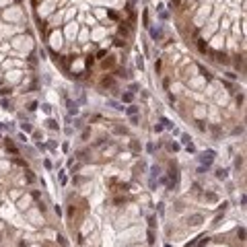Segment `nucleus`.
Wrapping results in <instances>:
<instances>
[{
    "mask_svg": "<svg viewBox=\"0 0 247 247\" xmlns=\"http://www.w3.org/2000/svg\"><path fill=\"white\" fill-rule=\"evenodd\" d=\"M214 157H216V153H214V151H210V148H208V151H204V153L200 155V163H202V167H206V169H208V167L212 165Z\"/></svg>",
    "mask_w": 247,
    "mask_h": 247,
    "instance_id": "1",
    "label": "nucleus"
},
{
    "mask_svg": "<svg viewBox=\"0 0 247 247\" xmlns=\"http://www.w3.org/2000/svg\"><path fill=\"white\" fill-rule=\"evenodd\" d=\"M66 107H68V113H70V116H76V113H78V103L72 101V99H66Z\"/></svg>",
    "mask_w": 247,
    "mask_h": 247,
    "instance_id": "2",
    "label": "nucleus"
},
{
    "mask_svg": "<svg viewBox=\"0 0 247 247\" xmlns=\"http://www.w3.org/2000/svg\"><path fill=\"white\" fill-rule=\"evenodd\" d=\"M4 144H6V148H8V151H11L13 155H19V148L15 146V142H13L11 138H6V140H4Z\"/></svg>",
    "mask_w": 247,
    "mask_h": 247,
    "instance_id": "3",
    "label": "nucleus"
},
{
    "mask_svg": "<svg viewBox=\"0 0 247 247\" xmlns=\"http://www.w3.org/2000/svg\"><path fill=\"white\" fill-rule=\"evenodd\" d=\"M151 37L155 41H161L163 39V29H151Z\"/></svg>",
    "mask_w": 247,
    "mask_h": 247,
    "instance_id": "4",
    "label": "nucleus"
},
{
    "mask_svg": "<svg viewBox=\"0 0 247 247\" xmlns=\"http://www.w3.org/2000/svg\"><path fill=\"white\" fill-rule=\"evenodd\" d=\"M124 109H126V113H128V116H136V113H138V105H128V107H124Z\"/></svg>",
    "mask_w": 247,
    "mask_h": 247,
    "instance_id": "5",
    "label": "nucleus"
},
{
    "mask_svg": "<svg viewBox=\"0 0 247 247\" xmlns=\"http://www.w3.org/2000/svg\"><path fill=\"white\" fill-rule=\"evenodd\" d=\"M107 105H109V107H113V109H118V111H122V109H124V103H118V101H113V99H109V101H107Z\"/></svg>",
    "mask_w": 247,
    "mask_h": 247,
    "instance_id": "6",
    "label": "nucleus"
},
{
    "mask_svg": "<svg viewBox=\"0 0 247 247\" xmlns=\"http://www.w3.org/2000/svg\"><path fill=\"white\" fill-rule=\"evenodd\" d=\"M216 179H227V175H229V171L227 169H216Z\"/></svg>",
    "mask_w": 247,
    "mask_h": 247,
    "instance_id": "7",
    "label": "nucleus"
},
{
    "mask_svg": "<svg viewBox=\"0 0 247 247\" xmlns=\"http://www.w3.org/2000/svg\"><path fill=\"white\" fill-rule=\"evenodd\" d=\"M132 99H134V93H124L122 95V103H132Z\"/></svg>",
    "mask_w": 247,
    "mask_h": 247,
    "instance_id": "8",
    "label": "nucleus"
},
{
    "mask_svg": "<svg viewBox=\"0 0 247 247\" xmlns=\"http://www.w3.org/2000/svg\"><path fill=\"white\" fill-rule=\"evenodd\" d=\"M103 66L105 68H113V66H116V60H113V58H105L103 60Z\"/></svg>",
    "mask_w": 247,
    "mask_h": 247,
    "instance_id": "9",
    "label": "nucleus"
},
{
    "mask_svg": "<svg viewBox=\"0 0 247 247\" xmlns=\"http://www.w3.org/2000/svg\"><path fill=\"white\" fill-rule=\"evenodd\" d=\"M113 83H116V81H113L111 76H105L103 81H101V85H103V87H113Z\"/></svg>",
    "mask_w": 247,
    "mask_h": 247,
    "instance_id": "10",
    "label": "nucleus"
},
{
    "mask_svg": "<svg viewBox=\"0 0 247 247\" xmlns=\"http://www.w3.org/2000/svg\"><path fill=\"white\" fill-rule=\"evenodd\" d=\"M200 223H202V216H200V214L190 216V225H200Z\"/></svg>",
    "mask_w": 247,
    "mask_h": 247,
    "instance_id": "11",
    "label": "nucleus"
},
{
    "mask_svg": "<svg viewBox=\"0 0 247 247\" xmlns=\"http://www.w3.org/2000/svg\"><path fill=\"white\" fill-rule=\"evenodd\" d=\"M151 175H153V177L161 175V167H159V165H153V167H151Z\"/></svg>",
    "mask_w": 247,
    "mask_h": 247,
    "instance_id": "12",
    "label": "nucleus"
},
{
    "mask_svg": "<svg viewBox=\"0 0 247 247\" xmlns=\"http://www.w3.org/2000/svg\"><path fill=\"white\" fill-rule=\"evenodd\" d=\"M46 124H48V128H50V130H58V122H56V120H48Z\"/></svg>",
    "mask_w": 247,
    "mask_h": 247,
    "instance_id": "13",
    "label": "nucleus"
},
{
    "mask_svg": "<svg viewBox=\"0 0 247 247\" xmlns=\"http://www.w3.org/2000/svg\"><path fill=\"white\" fill-rule=\"evenodd\" d=\"M206 48H208L206 41H204V39H198V50H200V52H206Z\"/></svg>",
    "mask_w": 247,
    "mask_h": 247,
    "instance_id": "14",
    "label": "nucleus"
},
{
    "mask_svg": "<svg viewBox=\"0 0 247 247\" xmlns=\"http://www.w3.org/2000/svg\"><path fill=\"white\" fill-rule=\"evenodd\" d=\"M161 126H163V128H173V124L167 120V118H161Z\"/></svg>",
    "mask_w": 247,
    "mask_h": 247,
    "instance_id": "15",
    "label": "nucleus"
},
{
    "mask_svg": "<svg viewBox=\"0 0 247 247\" xmlns=\"http://www.w3.org/2000/svg\"><path fill=\"white\" fill-rule=\"evenodd\" d=\"M142 23H144L142 27H148V11H144V13H142Z\"/></svg>",
    "mask_w": 247,
    "mask_h": 247,
    "instance_id": "16",
    "label": "nucleus"
},
{
    "mask_svg": "<svg viewBox=\"0 0 247 247\" xmlns=\"http://www.w3.org/2000/svg\"><path fill=\"white\" fill-rule=\"evenodd\" d=\"M11 87H4V89H0V97H4V95H11Z\"/></svg>",
    "mask_w": 247,
    "mask_h": 247,
    "instance_id": "17",
    "label": "nucleus"
},
{
    "mask_svg": "<svg viewBox=\"0 0 247 247\" xmlns=\"http://www.w3.org/2000/svg\"><path fill=\"white\" fill-rule=\"evenodd\" d=\"M206 200L208 202H216L218 198H216V194H206Z\"/></svg>",
    "mask_w": 247,
    "mask_h": 247,
    "instance_id": "18",
    "label": "nucleus"
},
{
    "mask_svg": "<svg viewBox=\"0 0 247 247\" xmlns=\"http://www.w3.org/2000/svg\"><path fill=\"white\" fill-rule=\"evenodd\" d=\"M21 130H23V132H33L31 124H23V126H21Z\"/></svg>",
    "mask_w": 247,
    "mask_h": 247,
    "instance_id": "19",
    "label": "nucleus"
},
{
    "mask_svg": "<svg viewBox=\"0 0 247 247\" xmlns=\"http://www.w3.org/2000/svg\"><path fill=\"white\" fill-rule=\"evenodd\" d=\"M241 165H243V159H241V157H237V159H235V167H237V169H239Z\"/></svg>",
    "mask_w": 247,
    "mask_h": 247,
    "instance_id": "20",
    "label": "nucleus"
},
{
    "mask_svg": "<svg viewBox=\"0 0 247 247\" xmlns=\"http://www.w3.org/2000/svg\"><path fill=\"white\" fill-rule=\"evenodd\" d=\"M136 66L142 70V68H144V60H142V58H138V60H136Z\"/></svg>",
    "mask_w": 247,
    "mask_h": 247,
    "instance_id": "21",
    "label": "nucleus"
},
{
    "mask_svg": "<svg viewBox=\"0 0 247 247\" xmlns=\"http://www.w3.org/2000/svg\"><path fill=\"white\" fill-rule=\"evenodd\" d=\"M138 89H140V87H138L136 83H132V85H130V93H136Z\"/></svg>",
    "mask_w": 247,
    "mask_h": 247,
    "instance_id": "22",
    "label": "nucleus"
},
{
    "mask_svg": "<svg viewBox=\"0 0 247 247\" xmlns=\"http://www.w3.org/2000/svg\"><path fill=\"white\" fill-rule=\"evenodd\" d=\"M148 243H155V233H153V229L148 231Z\"/></svg>",
    "mask_w": 247,
    "mask_h": 247,
    "instance_id": "23",
    "label": "nucleus"
},
{
    "mask_svg": "<svg viewBox=\"0 0 247 247\" xmlns=\"http://www.w3.org/2000/svg\"><path fill=\"white\" fill-rule=\"evenodd\" d=\"M167 148H169V151H173V153H175V151H179V144H173V142H171L169 146H167Z\"/></svg>",
    "mask_w": 247,
    "mask_h": 247,
    "instance_id": "24",
    "label": "nucleus"
},
{
    "mask_svg": "<svg viewBox=\"0 0 247 247\" xmlns=\"http://www.w3.org/2000/svg\"><path fill=\"white\" fill-rule=\"evenodd\" d=\"M181 142H183V144H190V136L183 134V136H181Z\"/></svg>",
    "mask_w": 247,
    "mask_h": 247,
    "instance_id": "25",
    "label": "nucleus"
},
{
    "mask_svg": "<svg viewBox=\"0 0 247 247\" xmlns=\"http://www.w3.org/2000/svg\"><path fill=\"white\" fill-rule=\"evenodd\" d=\"M2 107H4V109H13V107H11V103H8L6 99H2Z\"/></svg>",
    "mask_w": 247,
    "mask_h": 247,
    "instance_id": "26",
    "label": "nucleus"
},
{
    "mask_svg": "<svg viewBox=\"0 0 247 247\" xmlns=\"http://www.w3.org/2000/svg\"><path fill=\"white\" fill-rule=\"evenodd\" d=\"M35 109H37V103H35V101L29 103V111H35Z\"/></svg>",
    "mask_w": 247,
    "mask_h": 247,
    "instance_id": "27",
    "label": "nucleus"
},
{
    "mask_svg": "<svg viewBox=\"0 0 247 247\" xmlns=\"http://www.w3.org/2000/svg\"><path fill=\"white\" fill-rule=\"evenodd\" d=\"M43 111H46V113H52V105L46 103V105H43Z\"/></svg>",
    "mask_w": 247,
    "mask_h": 247,
    "instance_id": "28",
    "label": "nucleus"
},
{
    "mask_svg": "<svg viewBox=\"0 0 247 247\" xmlns=\"http://www.w3.org/2000/svg\"><path fill=\"white\" fill-rule=\"evenodd\" d=\"M58 243H60V245H66V239H64L62 235H58Z\"/></svg>",
    "mask_w": 247,
    "mask_h": 247,
    "instance_id": "29",
    "label": "nucleus"
},
{
    "mask_svg": "<svg viewBox=\"0 0 247 247\" xmlns=\"http://www.w3.org/2000/svg\"><path fill=\"white\" fill-rule=\"evenodd\" d=\"M113 41H116V46H118V48H122V46H124V43H126V41H122L120 37H118V39H113Z\"/></svg>",
    "mask_w": 247,
    "mask_h": 247,
    "instance_id": "30",
    "label": "nucleus"
},
{
    "mask_svg": "<svg viewBox=\"0 0 247 247\" xmlns=\"http://www.w3.org/2000/svg\"><path fill=\"white\" fill-rule=\"evenodd\" d=\"M130 122H132V124L136 126V124H138V116H130Z\"/></svg>",
    "mask_w": 247,
    "mask_h": 247,
    "instance_id": "31",
    "label": "nucleus"
},
{
    "mask_svg": "<svg viewBox=\"0 0 247 247\" xmlns=\"http://www.w3.org/2000/svg\"><path fill=\"white\" fill-rule=\"evenodd\" d=\"M146 151L148 153H155V144H146Z\"/></svg>",
    "mask_w": 247,
    "mask_h": 247,
    "instance_id": "32",
    "label": "nucleus"
},
{
    "mask_svg": "<svg viewBox=\"0 0 247 247\" xmlns=\"http://www.w3.org/2000/svg\"><path fill=\"white\" fill-rule=\"evenodd\" d=\"M179 4H181V0H171V8L173 6H179Z\"/></svg>",
    "mask_w": 247,
    "mask_h": 247,
    "instance_id": "33",
    "label": "nucleus"
},
{
    "mask_svg": "<svg viewBox=\"0 0 247 247\" xmlns=\"http://www.w3.org/2000/svg\"><path fill=\"white\" fill-rule=\"evenodd\" d=\"M107 15H109V17H111V19H118V13H116V11H109V13H107Z\"/></svg>",
    "mask_w": 247,
    "mask_h": 247,
    "instance_id": "34",
    "label": "nucleus"
},
{
    "mask_svg": "<svg viewBox=\"0 0 247 247\" xmlns=\"http://www.w3.org/2000/svg\"><path fill=\"white\" fill-rule=\"evenodd\" d=\"M227 76H229V78H231V81H237V74H235V72H229Z\"/></svg>",
    "mask_w": 247,
    "mask_h": 247,
    "instance_id": "35",
    "label": "nucleus"
},
{
    "mask_svg": "<svg viewBox=\"0 0 247 247\" xmlns=\"http://www.w3.org/2000/svg\"><path fill=\"white\" fill-rule=\"evenodd\" d=\"M239 239H245V229H239Z\"/></svg>",
    "mask_w": 247,
    "mask_h": 247,
    "instance_id": "36",
    "label": "nucleus"
}]
</instances>
